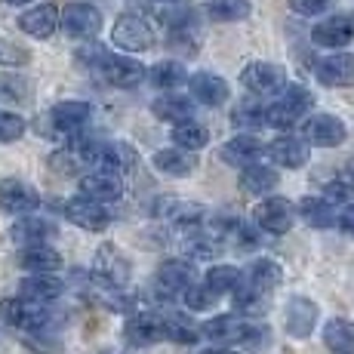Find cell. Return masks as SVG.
I'll return each instance as SVG.
<instances>
[{"label": "cell", "instance_id": "30", "mask_svg": "<svg viewBox=\"0 0 354 354\" xmlns=\"http://www.w3.org/2000/svg\"><path fill=\"white\" fill-rule=\"evenodd\" d=\"M160 333L167 342H176V345H194L201 339V326L188 315H179V311L160 315Z\"/></svg>", "mask_w": 354, "mask_h": 354}, {"label": "cell", "instance_id": "50", "mask_svg": "<svg viewBox=\"0 0 354 354\" xmlns=\"http://www.w3.org/2000/svg\"><path fill=\"white\" fill-rule=\"evenodd\" d=\"M348 176H351V179H354V160L348 163Z\"/></svg>", "mask_w": 354, "mask_h": 354}, {"label": "cell", "instance_id": "48", "mask_svg": "<svg viewBox=\"0 0 354 354\" xmlns=\"http://www.w3.org/2000/svg\"><path fill=\"white\" fill-rule=\"evenodd\" d=\"M3 3H10V6H22V3H31V0H3Z\"/></svg>", "mask_w": 354, "mask_h": 354}, {"label": "cell", "instance_id": "10", "mask_svg": "<svg viewBox=\"0 0 354 354\" xmlns=\"http://www.w3.org/2000/svg\"><path fill=\"white\" fill-rule=\"evenodd\" d=\"M99 71L108 84L120 86V90L139 86L142 80H145V65L133 56H114V53H108V56L99 59Z\"/></svg>", "mask_w": 354, "mask_h": 354}, {"label": "cell", "instance_id": "26", "mask_svg": "<svg viewBox=\"0 0 354 354\" xmlns=\"http://www.w3.org/2000/svg\"><path fill=\"white\" fill-rule=\"evenodd\" d=\"M265 154H268L277 167L299 169V167H305V160H308V145H305L302 139H296V136H277L274 142L265 145Z\"/></svg>", "mask_w": 354, "mask_h": 354}, {"label": "cell", "instance_id": "8", "mask_svg": "<svg viewBox=\"0 0 354 354\" xmlns=\"http://www.w3.org/2000/svg\"><path fill=\"white\" fill-rule=\"evenodd\" d=\"M311 40L324 50L342 53V46L354 44V12H339V16L321 19V22L311 28Z\"/></svg>", "mask_w": 354, "mask_h": 354}, {"label": "cell", "instance_id": "33", "mask_svg": "<svg viewBox=\"0 0 354 354\" xmlns=\"http://www.w3.org/2000/svg\"><path fill=\"white\" fill-rule=\"evenodd\" d=\"M277 182H281V173H277L274 167H265V163H250V167L241 169V185L243 192L250 194H268L277 188Z\"/></svg>", "mask_w": 354, "mask_h": 354}, {"label": "cell", "instance_id": "39", "mask_svg": "<svg viewBox=\"0 0 354 354\" xmlns=\"http://www.w3.org/2000/svg\"><path fill=\"white\" fill-rule=\"evenodd\" d=\"M234 345H241V348H247V351H265L271 345V330H268V324H262V321H247L243 317V324H241V333H237V342Z\"/></svg>", "mask_w": 354, "mask_h": 354}, {"label": "cell", "instance_id": "19", "mask_svg": "<svg viewBox=\"0 0 354 354\" xmlns=\"http://www.w3.org/2000/svg\"><path fill=\"white\" fill-rule=\"evenodd\" d=\"M281 281H283V268L274 262V259L262 256L243 271L241 287L253 290V292H259V296H271V292L281 287Z\"/></svg>", "mask_w": 354, "mask_h": 354}, {"label": "cell", "instance_id": "13", "mask_svg": "<svg viewBox=\"0 0 354 354\" xmlns=\"http://www.w3.org/2000/svg\"><path fill=\"white\" fill-rule=\"evenodd\" d=\"M62 213L71 225H77L84 231H105L111 225V213H108L102 203H93V201H86V197H71V201H65Z\"/></svg>", "mask_w": 354, "mask_h": 354}, {"label": "cell", "instance_id": "6", "mask_svg": "<svg viewBox=\"0 0 354 354\" xmlns=\"http://www.w3.org/2000/svg\"><path fill=\"white\" fill-rule=\"evenodd\" d=\"M348 139V127L336 114H311L302 124V142L315 148H336Z\"/></svg>", "mask_w": 354, "mask_h": 354}, {"label": "cell", "instance_id": "2", "mask_svg": "<svg viewBox=\"0 0 354 354\" xmlns=\"http://www.w3.org/2000/svg\"><path fill=\"white\" fill-rule=\"evenodd\" d=\"M0 317H3L6 326L12 330H22V333H44L50 326V311L46 305H37V302H28L22 296H10L0 302Z\"/></svg>", "mask_w": 354, "mask_h": 354}, {"label": "cell", "instance_id": "40", "mask_svg": "<svg viewBox=\"0 0 354 354\" xmlns=\"http://www.w3.org/2000/svg\"><path fill=\"white\" fill-rule=\"evenodd\" d=\"M231 120H234V127H241V129H262V127H268L265 108L259 105V102H243V105H237L234 114H231Z\"/></svg>", "mask_w": 354, "mask_h": 354}, {"label": "cell", "instance_id": "32", "mask_svg": "<svg viewBox=\"0 0 354 354\" xmlns=\"http://www.w3.org/2000/svg\"><path fill=\"white\" fill-rule=\"evenodd\" d=\"M241 324H243V317H237V315H216L201 324V336L216 345H234Z\"/></svg>", "mask_w": 354, "mask_h": 354}, {"label": "cell", "instance_id": "20", "mask_svg": "<svg viewBox=\"0 0 354 354\" xmlns=\"http://www.w3.org/2000/svg\"><path fill=\"white\" fill-rule=\"evenodd\" d=\"M241 84L250 93H271L287 86V71L274 62H250L241 71Z\"/></svg>", "mask_w": 354, "mask_h": 354}, {"label": "cell", "instance_id": "43", "mask_svg": "<svg viewBox=\"0 0 354 354\" xmlns=\"http://www.w3.org/2000/svg\"><path fill=\"white\" fill-rule=\"evenodd\" d=\"M28 59H31L28 50H22L19 44L0 37V65H3V68H19V65L28 62Z\"/></svg>", "mask_w": 354, "mask_h": 354}, {"label": "cell", "instance_id": "3", "mask_svg": "<svg viewBox=\"0 0 354 354\" xmlns=\"http://www.w3.org/2000/svg\"><path fill=\"white\" fill-rule=\"evenodd\" d=\"M253 222L265 234H287L296 225V207H292L287 197H265V201L256 203Z\"/></svg>", "mask_w": 354, "mask_h": 354}, {"label": "cell", "instance_id": "1", "mask_svg": "<svg viewBox=\"0 0 354 354\" xmlns=\"http://www.w3.org/2000/svg\"><path fill=\"white\" fill-rule=\"evenodd\" d=\"M311 105H315V96H311L305 86L287 84L283 86V93H281V99H277L274 105L265 108V118H268V127L290 129L311 111Z\"/></svg>", "mask_w": 354, "mask_h": 354}, {"label": "cell", "instance_id": "38", "mask_svg": "<svg viewBox=\"0 0 354 354\" xmlns=\"http://www.w3.org/2000/svg\"><path fill=\"white\" fill-rule=\"evenodd\" d=\"M203 10L216 22H243L253 12L250 0H203Z\"/></svg>", "mask_w": 354, "mask_h": 354}, {"label": "cell", "instance_id": "31", "mask_svg": "<svg viewBox=\"0 0 354 354\" xmlns=\"http://www.w3.org/2000/svg\"><path fill=\"white\" fill-rule=\"evenodd\" d=\"M321 336L333 354H354V321L348 317H330Z\"/></svg>", "mask_w": 354, "mask_h": 354}, {"label": "cell", "instance_id": "5", "mask_svg": "<svg viewBox=\"0 0 354 354\" xmlns=\"http://www.w3.org/2000/svg\"><path fill=\"white\" fill-rule=\"evenodd\" d=\"M111 44L120 46L124 53H145V50H151L154 46V31L142 16L127 12V16H120L118 22H114Z\"/></svg>", "mask_w": 354, "mask_h": 354}, {"label": "cell", "instance_id": "11", "mask_svg": "<svg viewBox=\"0 0 354 354\" xmlns=\"http://www.w3.org/2000/svg\"><path fill=\"white\" fill-rule=\"evenodd\" d=\"M40 207V194L22 179H0V209L10 216H31Z\"/></svg>", "mask_w": 354, "mask_h": 354}, {"label": "cell", "instance_id": "4", "mask_svg": "<svg viewBox=\"0 0 354 354\" xmlns=\"http://www.w3.org/2000/svg\"><path fill=\"white\" fill-rule=\"evenodd\" d=\"M321 321V305L308 296H290L283 305V330L292 339H308Z\"/></svg>", "mask_w": 354, "mask_h": 354}, {"label": "cell", "instance_id": "21", "mask_svg": "<svg viewBox=\"0 0 354 354\" xmlns=\"http://www.w3.org/2000/svg\"><path fill=\"white\" fill-rule=\"evenodd\" d=\"M10 237L19 243V247H40V243L53 241L56 237V222L44 219V216H22V219L12 222Z\"/></svg>", "mask_w": 354, "mask_h": 354}, {"label": "cell", "instance_id": "23", "mask_svg": "<svg viewBox=\"0 0 354 354\" xmlns=\"http://www.w3.org/2000/svg\"><path fill=\"white\" fill-rule=\"evenodd\" d=\"M19 28L28 34V37H37V40L53 37L59 28V6L56 3L31 6V10H25L22 16H19Z\"/></svg>", "mask_w": 354, "mask_h": 354}, {"label": "cell", "instance_id": "44", "mask_svg": "<svg viewBox=\"0 0 354 354\" xmlns=\"http://www.w3.org/2000/svg\"><path fill=\"white\" fill-rule=\"evenodd\" d=\"M287 3L299 16H324V12H330L333 0H287Z\"/></svg>", "mask_w": 354, "mask_h": 354}, {"label": "cell", "instance_id": "18", "mask_svg": "<svg viewBox=\"0 0 354 354\" xmlns=\"http://www.w3.org/2000/svg\"><path fill=\"white\" fill-rule=\"evenodd\" d=\"M192 283H194V268L185 259H167V262H160L158 274H154V287L163 296H182Z\"/></svg>", "mask_w": 354, "mask_h": 354}, {"label": "cell", "instance_id": "16", "mask_svg": "<svg viewBox=\"0 0 354 354\" xmlns=\"http://www.w3.org/2000/svg\"><path fill=\"white\" fill-rule=\"evenodd\" d=\"M93 118V105L90 102H77V99H68V102H59V105L50 108V124L56 133L62 136H74L80 133Z\"/></svg>", "mask_w": 354, "mask_h": 354}, {"label": "cell", "instance_id": "35", "mask_svg": "<svg viewBox=\"0 0 354 354\" xmlns=\"http://www.w3.org/2000/svg\"><path fill=\"white\" fill-rule=\"evenodd\" d=\"M148 77L158 90H179L188 84V68L182 62H173V59H163V62L148 68Z\"/></svg>", "mask_w": 354, "mask_h": 354}, {"label": "cell", "instance_id": "51", "mask_svg": "<svg viewBox=\"0 0 354 354\" xmlns=\"http://www.w3.org/2000/svg\"><path fill=\"white\" fill-rule=\"evenodd\" d=\"M163 3H173V0H163Z\"/></svg>", "mask_w": 354, "mask_h": 354}, {"label": "cell", "instance_id": "41", "mask_svg": "<svg viewBox=\"0 0 354 354\" xmlns=\"http://www.w3.org/2000/svg\"><path fill=\"white\" fill-rule=\"evenodd\" d=\"M179 299L185 302L188 311H213V305L219 302V296H216L213 290H207L203 283H192Z\"/></svg>", "mask_w": 354, "mask_h": 354}, {"label": "cell", "instance_id": "47", "mask_svg": "<svg viewBox=\"0 0 354 354\" xmlns=\"http://www.w3.org/2000/svg\"><path fill=\"white\" fill-rule=\"evenodd\" d=\"M201 354H241L237 348H228V345H209V348H203Z\"/></svg>", "mask_w": 354, "mask_h": 354}, {"label": "cell", "instance_id": "15", "mask_svg": "<svg viewBox=\"0 0 354 354\" xmlns=\"http://www.w3.org/2000/svg\"><path fill=\"white\" fill-rule=\"evenodd\" d=\"M124 339L133 348H151V345L163 342L160 315H154V311H133L124 324Z\"/></svg>", "mask_w": 354, "mask_h": 354}, {"label": "cell", "instance_id": "28", "mask_svg": "<svg viewBox=\"0 0 354 354\" xmlns=\"http://www.w3.org/2000/svg\"><path fill=\"white\" fill-rule=\"evenodd\" d=\"M151 111L158 120H163V124L179 127V124L194 120V102L188 96H173V93H169V96H160V99L151 102Z\"/></svg>", "mask_w": 354, "mask_h": 354}, {"label": "cell", "instance_id": "42", "mask_svg": "<svg viewBox=\"0 0 354 354\" xmlns=\"http://www.w3.org/2000/svg\"><path fill=\"white\" fill-rule=\"evenodd\" d=\"M25 136V118L16 111L0 108V142H16Z\"/></svg>", "mask_w": 354, "mask_h": 354}, {"label": "cell", "instance_id": "34", "mask_svg": "<svg viewBox=\"0 0 354 354\" xmlns=\"http://www.w3.org/2000/svg\"><path fill=\"white\" fill-rule=\"evenodd\" d=\"M296 216H302L311 228H333L336 225V207L324 197H302L296 207Z\"/></svg>", "mask_w": 354, "mask_h": 354}, {"label": "cell", "instance_id": "49", "mask_svg": "<svg viewBox=\"0 0 354 354\" xmlns=\"http://www.w3.org/2000/svg\"><path fill=\"white\" fill-rule=\"evenodd\" d=\"M99 354H124V351H114V348H105V351H99Z\"/></svg>", "mask_w": 354, "mask_h": 354}, {"label": "cell", "instance_id": "24", "mask_svg": "<svg viewBox=\"0 0 354 354\" xmlns=\"http://www.w3.org/2000/svg\"><path fill=\"white\" fill-rule=\"evenodd\" d=\"M19 268L25 274H56L62 268V253L53 250L50 243H40V247H22L16 256Z\"/></svg>", "mask_w": 354, "mask_h": 354}, {"label": "cell", "instance_id": "9", "mask_svg": "<svg viewBox=\"0 0 354 354\" xmlns=\"http://www.w3.org/2000/svg\"><path fill=\"white\" fill-rule=\"evenodd\" d=\"M129 259L120 253L118 247H111V243H105V247L96 253V265H93V274L99 277L102 283H105L108 290H124L129 283Z\"/></svg>", "mask_w": 354, "mask_h": 354}, {"label": "cell", "instance_id": "37", "mask_svg": "<svg viewBox=\"0 0 354 354\" xmlns=\"http://www.w3.org/2000/svg\"><path fill=\"white\" fill-rule=\"evenodd\" d=\"M169 142H173V148H179V151L194 154V151H201V148L209 142V133H207V127H201L197 120H188V124L173 127Z\"/></svg>", "mask_w": 354, "mask_h": 354}, {"label": "cell", "instance_id": "22", "mask_svg": "<svg viewBox=\"0 0 354 354\" xmlns=\"http://www.w3.org/2000/svg\"><path fill=\"white\" fill-rule=\"evenodd\" d=\"M136 154L127 142H96V151H93V167H99L102 173H127L133 169Z\"/></svg>", "mask_w": 354, "mask_h": 354}, {"label": "cell", "instance_id": "14", "mask_svg": "<svg viewBox=\"0 0 354 354\" xmlns=\"http://www.w3.org/2000/svg\"><path fill=\"white\" fill-rule=\"evenodd\" d=\"M80 197L93 203H114L124 197V179L114 173H102V169H93V173L80 176Z\"/></svg>", "mask_w": 354, "mask_h": 354}, {"label": "cell", "instance_id": "36", "mask_svg": "<svg viewBox=\"0 0 354 354\" xmlns=\"http://www.w3.org/2000/svg\"><path fill=\"white\" fill-rule=\"evenodd\" d=\"M243 271L234 268V265H209L207 274H203V287L213 290L216 296H225V292H234L241 287Z\"/></svg>", "mask_w": 354, "mask_h": 354}, {"label": "cell", "instance_id": "7", "mask_svg": "<svg viewBox=\"0 0 354 354\" xmlns=\"http://www.w3.org/2000/svg\"><path fill=\"white\" fill-rule=\"evenodd\" d=\"M59 25L68 37L74 40H90L102 31V12L93 3H68L62 12H59Z\"/></svg>", "mask_w": 354, "mask_h": 354}, {"label": "cell", "instance_id": "46", "mask_svg": "<svg viewBox=\"0 0 354 354\" xmlns=\"http://www.w3.org/2000/svg\"><path fill=\"white\" fill-rule=\"evenodd\" d=\"M336 222H339V228H342L345 234L354 237V203H348V207H345L342 213L336 216Z\"/></svg>", "mask_w": 354, "mask_h": 354}, {"label": "cell", "instance_id": "25", "mask_svg": "<svg viewBox=\"0 0 354 354\" xmlns=\"http://www.w3.org/2000/svg\"><path fill=\"white\" fill-rule=\"evenodd\" d=\"M62 292H65V283L59 281L56 274H25L22 283H19V296L28 299V302H37V305L56 302Z\"/></svg>", "mask_w": 354, "mask_h": 354}, {"label": "cell", "instance_id": "29", "mask_svg": "<svg viewBox=\"0 0 354 354\" xmlns=\"http://www.w3.org/2000/svg\"><path fill=\"white\" fill-rule=\"evenodd\" d=\"M154 169L169 179H185L197 169V158L188 151H179V148H160V151H154Z\"/></svg>", "mask_w": 354, "mask_h": 354}, {"label": "cell", "instance_id": "17", "mask_svg": "<svg viewBox=\"0 0 354 354\" xmlns=\"http://www.w3.org/2000/svg\"><path fill=\"white\" fill-rule=\"evenodd\" d=\"M315 77L324 86H354V53H330L315 62Z\"/></svg>", "mask_w": 354, "mask_h": 354}, {"label": "cell", "instance_id": "45", "mask_svg": "<svg viewBox=\"0 0 354 354\" xmlns=\"http://www.w3.org/2000/svg\"><path fill=\"white\" fill-rule=\"evenodd\" d=\"M321 197H324V201H330L333 207H336V203H345V201L354 203V188L348 185V182H326Z\"/></svg>", "mask_w": 354, "mask_h": 354}, {"label": "cell", "instance_id": "12", "mask_svg": "<svg viewBox=\"0 0 354 354\" xmlns=\"http://www.w3.org/2000/svg\"><path fill=\"white\" fill-rule=\"evenodd\" d=\"M188 93H192V102L197 105H207V108H219L225 105L231 96V86L222 74L213 71H197L194 77H188Z\"/></svg>", "mask_w": 354, "mask_h": 354}, {"label": "cell", "instance_id": "27", "mask_svg": "<svg viewBox=\"0 0 354 354\" xmlns=\"http://www.w3.org/2000/svg\"><path fill=\"white\" fill-rule=\"evenodd\" d=\"M265 158V142H259L256 136H234L222 145V160H228L231 167H250V163H262Z\"/></svg>", "mask_w": 354, "mask_h": 354}]
</instances>
